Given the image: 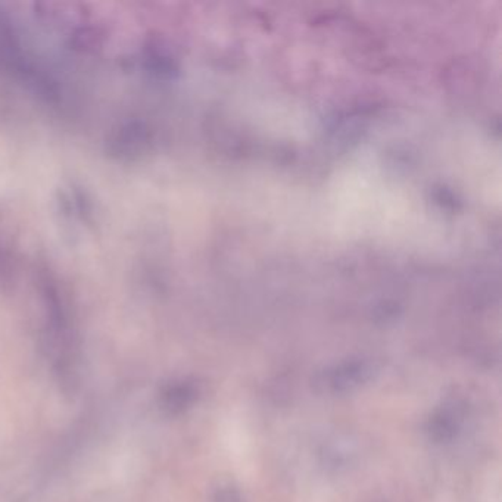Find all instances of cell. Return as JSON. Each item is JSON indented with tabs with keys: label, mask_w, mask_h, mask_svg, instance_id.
<instances>
[{
	"label": "cell",
	"mask_w": 502,
	"mask_h": 502,
	"mask_svg": "<svg viewBox=\"0 0 502 502\" xmlns=\"http://www.w3.org/2000/svg\"><path fill=\"white\" fill-rule=\"evenodd\" d=\"M216 502H239V498L231 491H223L220 496H218Z\"/></svg>",
	"instance_id": "cell-3"
},
{
	"label": "cell",
	"mask_w": 502,
	"mask_h": 502,
	"mask_svg": "<svg viewBox=\"0 0 502 502\" xmlns=\"http://www.w3.org/2000/svg\"><path fill=\"white\" fill-rule=\"evenodd\" d=\"M194 387L189 383H174L161 392V408L168 414L184 411L194 399Z\"/></svg>",
	"instance_id": "cell-1"
},
{
	"label": "cell",
	"mask_w": 502,
	"mask_h": 502,
	"mask_svg": "<svg viewBox=\"0 0 502 502\" xmlns=\"http://www.w3.org/2000/svg\"><path fill=\"white\" fill-rule=\"evenodd\" d=\"M367 373L364 365H346L345 368H338L330 371L325 377L327 386H333L336 390L349 389L354 385H358L362 380V375Z\"/></svg>",
	"instance_id": "cell-2"
}]
</instances>
